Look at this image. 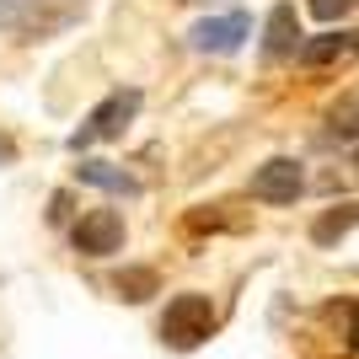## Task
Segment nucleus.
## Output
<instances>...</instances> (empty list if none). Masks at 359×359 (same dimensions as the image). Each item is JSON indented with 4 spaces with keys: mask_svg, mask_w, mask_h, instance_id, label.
Returning <instances> with one entry per match:
<instances>
[{
    "mask_svg": "<svg viewBox=\"0 0 359 359\" xmlns=\"http://www.w3.org/2000/svg\"><path fill=\"white\" fill-rule=\"evenodd\" d=\"M359 0H311V16L316 22H338V16H348Z\"/></svg>",
    "mask_w": 359,
    "mask_h": 359,
    "instance_id": "nucleus-12",
    "label": "nucleus"
},
{
    "mask_svg": "<svg viewBox=\"0 0 359 359\" xmlns=\"http://www.w3.org/2000/svg\"><path fill=\"white\" fill-rule=\"evenodd\" d=\"M70 241L81 257H113L123 247V215L118 210H91L70 225Z\"/></svg>",
    "mask_w": 359,
    "mask_h": 359,
    "instance_id": "nucleus-3",
    "label": "nucleus"
},
{
    "mask_svg": "<svg viewBox=\"0 0 359 359\" xmlns=\"http://www.w3.org/2000/svg\"><path fill=\"white\" fill-rule=\"evenodd\" d=\"M348 54V38L344 32H322V38H311V43H300V65H332V60H344Z\"/></svg>",
    "mask_w": 359,
    "mask_h": 359,
    "instance_id": "nucleus-9",
    "label": "nucleus"
},
{
    "mask_svg": "<svg viewBox=\"0 0 359 359\" xmlns=\"http://www.w3.org/2000/svg\"><path fill=\"white\" fill-rule=\"evenodd\" d=\"M113 290H118L129 306H140V300L156 295V269H123L118 279H113Z\"/></svg>",
    "mask_w": 359,
    "mask_h": 359,
    "instance_id": "nucleus-10",
    "label": "nucleus"
},
{
    "mask_svg": "<svg viewBox=\"0 0 359 359\" xmlns=\"http://www.w3.org/2000/svg\"><path fill=\"white\" fill-rule=\"evenodd\" d=\"M354 161H359V156H354Z\"/></svg>",
    "mask_w": 359,
    "mask_h": 359,
    "instance_id": "nucleus-14",
    "label": "nucleus"
},
{
    "mask_svg": "<svg viewBox=\"0 0 359 359\" xmlns=\"http://www.w3.org/2000/svg\"><path fill=\"white\" fill-rule=\"evenodd\" d=\"M194 48H204V54H236L241 38H252V16L247 11H225V16H204V22H194Z\"/></svg>",
    "mask_w": 359,
    "mask_h": 359,
    "instance_id": "nucleus-5",
    "label": "nucleus"
},
{
    "mask_svg": "<svg viewBox=\"0 0 359 359\" xmlns=\"http://www.w3.org/2000/svg\"><path fill=\"white\" fill-rule=\"evenodd\" d=\"M300 188H306V172L290 156H273L252 172V198H263V204H295Z\"/></svg>",
    "mask_w": 359,
    "mask_h": 359,
    "instance_id": "nucleus-4",
    "label": "nucleus"
},
{
    "mask_svg": "<svg viewBox=\"0 0 359 359\" xmlns=\"http://www.w3.org/2000/svg\"><path fill=\"white\" fill-rule=\"evenodd\" d=\"M348 348L359 354V300H354V327H348Z\"/></svg>",
    "mask_w": 359,
    "mask_h": 359,
    "instance_id": "nucleus-13",
    "label": "nucleus"
},
{
    "mask_svg": "<svg viewBox=\"0 0 359 359\" xmlns=\"http://www.w3.org/2000/svg\"><path fill=\"white\" fill-rule=\"evenodd\" d=\"M43 0H0V27H22Z\"/></svg>",
    "mask_w": 359,
    "mask_h": 359,
    "instance_id": "nucleus-11",
    "label": "nucleus"
},
{
    "mask_svg": "<svg viewBox=\"0 0 359 359\" xmlns=\"http://www.w3.org/2000/svg\"><path fill=\"white\" fill-rule=\"evenodd\" d=\"M263 54L269 60H285V54H300V16L290 0H279L263 22Z\"/></svg>",
    "mask_w": 359,
    "mask_h": 359,
    "instance_id": "nucleus-6",
    "label": "nucleus"
},
{
    "mask_svg": "<svg viewBox=\"0 0 359 359\" xmlns=\"http://www.w3.org/2000/svg\"><path fill=\"white\" fill-rule=\"evenodd\" d=\"M359 225V204H344V210H327L322 220L311 225V241L316 247H332V241H344L348 231Z\"/></svg>",
    "mask_w": 359,
    "mask_h": 359,
    "instance_id": "nucleus-8",
    "label": "nucleus"
},
{
    "mask_svg": "<svg viewBox=\"0 0 359 359\" xmlns=\"http://www.w3.org/2000/svg\"><path fill=\"white\" fill-rule=\"evenodd\" d=\"M140 102H145V97H140L135 86H118V91H107L102 102H97V107L86 113V123H81V129L70 135V150L81 156V150H91V145H107V140H118L123 129L135 123Z\"/></svg>",
    "mask_w": 359,
    "mask_h": 359,
    "instance_id": "nucleus-1",
    "label": "nucleus"
},
{
    "mask_svg": "<svg viewBox=\"0 0 359 359\" xmlns=\"http://www.w3.org/2000/svg\"><path fill=\"white\" fill-rule=\"evenodd\" d=\"M75 177L86 182V188L113 194V198H140V177H135V172H123V166H113V161H81V166H75Z\"/></svg>",
    "mask_w": 359,
    "mask_h": 359,
    "instance_id": "nucleus-7",
    "label": "nucleus"
},
{
    "mask_svg": "<svg viewBox=\"0 0 359 359\" xmlns=\"http://www.w3.org/2000/svg\"><path fill=\"white\" fill-rule=\"evenodd\" d=\"M215 306L210 295H198V290H188V295H172L166 300V311H161V344L172 348H198L204 338L215 332Z\"/></svg>",
    "mask_w": 359,
    "mask_h": 359,
    "instance_id": "nucleus-2",
    "label": "nucleus"
}]
</instances>
